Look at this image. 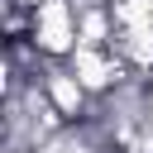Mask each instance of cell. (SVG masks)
<instances>
[{"label": "cell", "mask_w": 153, "mask_h": 153, "mask_svg": "<svg viewBox=\"0 0 153 153\" xmlns=\"http://www.w3.org/2000/svg\"><path fill=\"white\" fill-rule=\"evenodd\" d=\"M29 43L48 62H67L76 53V5L72 0H38L29 14Z\"/></svg>", "instance_id": "1"}]
</instances>
